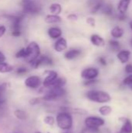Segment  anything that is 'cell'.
<instances>
[{
  "mask_svg": "<svg viewBox=\"0 0 132 133\" xmlns=\"http://www.w3.org/2000/svg\"><path fill=\"white\" fill-rule=\"evenodd\" d=\"M131 0H120L117 5V10L119 13H126L131 4Z\"/></svg>",
  "mask_w": 132,
  "mask_h": 133,
  "instance_id": "ffe728a7",
  "label": "cell"
},
{
  "mask_svg": "<svg viewBox=\"0 0 132 133\" xmlns=\"http://www.w3.org/2000/svg\"><path fill=\"white\" fill-rule=\"evenodd\" d=\"M66 94V90L62 88H49L46 94L42 97V100L46 101H54L64 97Z\"/></svg>",
  "mask_w": 132,
  "mask_h": 133,
  "instance_id": "52a82bcc",
  "label": "cell"
},
{
  "mask_svg": "<svg viewBox=\"0 0 132 133\" xmlns=\"http://www.w3.org/2000/svg\"><path fill=\"white\" fill-rule=\"evenodd\" d=\"M103 2L102 0H89V5L91 9V12L93 14H96L99 11H100Z\"/></svg>",
  "mask_w": 132,
  "mask_h": 133,
  "instance_id": "2e32d148",
  "label": "cell"
},
{
  "mask_svg": "<svg viewBox=\"0 0 132 133\" xmlns=\"http://www.w3.org/2000/svg\"><path fill=\"white\" fill-rule=\"evenodd\" d=\"M15 57L16 58H23V59H26L27 58V51H26V47L25 48H22L19 51H17L16 53V55H15Z\"/></svg>",
  "mask_w": 132,
  "mask_h": 133,
  "instance_id": "f1b7e54d",
  "label": "cell"
},
{
  "mask_svg": "<svg viewBox=\"0 0 132 133\" xmlns=\"http://www.w3.org/2000/svg\"><path fill=\"white\" fill-rule=\"evenodd\" d=\"M13 70H14V67L9 63L5 62H0V73L2 74L10 73Z\"/></svg>",
  "mask_w": 132,
  "mask_h": 133,
  "instance_id": "7402d4cb",
  "label": "cell"
},
{
  "mask_svg": "<svg viewBox=\"0 0 132 133\" xmlns=\"http://www.w3.org/2000/svg\"><path fill=\"white\" fill-rule=\"evenodd\" d=\"M6 60V57L5 55V54L0 51V62H5Z\"/></svg>",
  "mask_w": 132,
  "mask_h": 133,
  "instance_id": "ab89813d",
  "label": "cell"
},
{
  "mask_svg": "<svg viewBox=\"0 0 132 133\" xmlns=\"http://www.w3.org/2000/svg\"><path fill=\"white\" fill-rule=\"evenodd\" d=\"M45 74H46V76L44 79L42 81V84L44 88L48 89L51 87L53 83L58 77V73L54 70H47L45 72Z\"/></svg>",
  "mask_w": 132,
  "mask_h": 133,
  "instance_id": "8fae6325",
  "label": "cell"
},
{
  "mask_svg": "<svg viewBox=\"0 0 132 133\" xmlns=\"http://www.w3.org/2000/svg\"><path fill=\"white\" fill-rule=\"evenodd\" d=\"M47 34L50 38L57 40L62 36V30L59 26H51L47 30Z\"/></svg>",
  "mask_w": 132,
  "mask_h": 133,
  "instance_id": "4fadbf2b",
  "label": "cell"
},
{
  "mask_svg": "<svg viewBox=\"0 0 132 133\" xmlns=\"http://www.w3.org/2000/svg\"><path fill=\"white\" fill-rule=\"evenodd\" d=\"M47 133H51V132H47Z\"/></svg>",
  "mask_w": 132,
  "mask_h": 133,
  "instance_id": "bcb514c9",
  "label": "cell"
},
{
  "mask_svg": "<svg viewBox=\"0 0 132 133\" xmlns=\"http://www.w3.org/2000/svg\"><path fill=\"white\" fill-rule=\"evenodd\" d=\"M105 124V120L97 116H89L85 119V125L92 132H97L98 129Z\"/></svg>",
  "mask_w": 132,
  "mask_h": 133,
  "instance_id": "5b68a950",
  "label": "cell"
},
{
  "mask_svg": "<svg viewBox=\"0 0 132 133\" xmlns=\"http://www.w3.org/2000/svg\"><path fill=\"white\" fill-rule=\"evenodd\" d=\"M55 123L58 127L63 131H70L73 126V117L71 113L62 111L55 118Z\"/></svg>",
  "mask_w": 132,
  "mask_h": 133,
  "instance_id": "6da1fadb",
  "label": "cell"
},
{
  "mask_svg": "<svg viewBox=\"0 0 132 133\" xmlns=\"http://www.w3.org/2000/svg\"><path fill=\"white\" fill-rule=\"evenodd\" d=\"M90 41H91L92 44H93L96 47L102 48V47H104L106 44L105 40L101 36H100L99 34H92L90 36Z\"/></svg>",
  "mask_w": 132,
  "mask_h": 133,
  "instance_id": "9a60e30c",
  "label": "cell"
},
{
  "mask_svg": "<svg viewBox=\"0 0 132 133\" xmlns=\"http://www.w3.org/2000/svg\"><path fill=\"white\" fill-rule=\"evenodd\" d=\"M34 133H42L41 132H40V131H37V132H35Z\"/></svg>",
  "mask_w": 132,
  "mask_h": 133,
  "instance_id": "ee69618b",
  "label": "cell"
},
{
  "mask_svg": "<svg viewBox=\"0 0 132 133\" xmlns=\"http://www.w3.org/2000/svg\"><path fill=\"white\" fill-rule=\"evenodd\" d=\"M131 45H132V40H131Z\"/></svg>",
  "mask_w": 132,
  "mask_h": 133,
  "instance_id": "7dc6e473",
  "label": "cell"
},
{
  "mask_svg": "<svg viewBox=\"0 0 132 133\" xmlns=\"http://www.w3.org/2000/svg\"><path fill=\"white\" fill-rule=\"evenodd\" d=\"M129 25H130V27H131V29L132 30V20L131 21H130V23H129Z\"/></svg>",
  "mask_w": 132,
  "mask_h": 133,
  "instance_id": "b9f144b4",
  "label": "cell"
},
{
  "mask_svg": "<svg viewBox=\"0 0 132 133\" xmlns=\"http://www.w3.org/2000/svg\"><path fill=\"white\" fill-rule=\"evenodd\" d=\"M100 11L104 15L111 16L113 14V12H114V8H113V5L111 4H103Z\"/></svg>",
  "mask_w": 132,
  "mask_h": 133,
  "instance_id": "d4e9b609",
  "label": "cell"
},
{
  "mask_svg": "<svg viewBox=\"0 0 132 133\" xmlns=\"http://www.w3.org/2000/svg\"><path fill=\"white\" fill-rule=\"evenodd\" d=\"M41 100H42V98H40V97H34V98H32L31 100H30V104L31 105H37L40 103Z\"/></svg>",
  "mask_w": 132,
  "mask_h": 133,
  "instance_id": "836d02e7",
  "label": "cell"
},
{
  "mask_svg": "<svg viewBox=\"0 0 132 133\" xmlns=\"http://www.w3.org/2000/svg\"><path fill=\"white\" fill-rule=\"evenodd\" d=\"M97 81L96 79H92V80H86L84 82V85L85 86H91L93 84H95Z\"/></svg>",
  "mask_w": 132,
  "mask_h": 133,
  "instance_id": "f35d334b",
  "label": "cell"
},
{
  "mask_svg": "<svg viewBox=\"0 0 132 133\" xmlns=\"http://www.w3.org/2000/svg\"><path fill=\"white\" fill-rule=\"evenodd\" d=\"M100 74L99 69L95 67H88L81 72V77L85 80L96 79Z\"/></svg>",
  "mask_w": 132,
  "mask_h": 133,
  "instance_id": "9c48e42d",
  "label": "cell"
},
{
  "mask_svg": "<svg viewBox=\"0 0 132 133\" xmlns=\"http://www.w3.org/2000/svg\"><path fill=\"white\" fill-rule=\"evenodd\" d=\"M125 72L128 74H132V64H127L124 68Z\"/></svg>",
  "mask_w": 132,
  "mask_h": 133,
  "instance_id": "8d00e7d4",
  "label": "cell"
},
{
  "mask_svg": "<svg viewBox=\"0 0 132 133\" xmlns=\"http://www.w3.org/2000/svg\"><path fill=\"white\" fill-rule=\"evenodd\" d=\"M27 72H28V69L26 67H24V66L18 67L16 70V73L19 76H23V75L26 74Z\"/></svg>",
  "mask_w": 132,
  "mask_h": 133,
  "instance_id": "4dcf8cb0",
  "label": "cell"
},
{
  "mask_svg": "<svg viewBox=\"0 0 132 133\" xmlns=\"http://www.w3.org/2000/svg\"><path fill=\"white\" fill-rule=\"evenodd\" d=\"M14 115H15V117L17 119H19L20 121H24L27 118V114L24 111H23L21 109H16V110H15L14 111Z\"/></svg>",
  "mask_w": 132,
  "mask_h": 133,
  "instance_id": "4316f807",
  "label": "cell"
},
{
  "mask_svg": "<svg viewBox=\"0 0 132 133\" xmlns=\"http://www.w3.org/2000/svg\"><path fill=\"white\" fill-rule=\"evenodd\" d=\"M27 51V58L25 59L28 63L35 60L37 57L40 55V45L36 41L30 42L26 47Z\"/></svg>",
  "mask_w": 132,
  "mask_h": 133,
  "instance_id": "8992f818",
  "label": "cell"
},
{
  "mask_svg": "<svg viewBox=\"0 0 132 133\" xmlns=\"http://www.w3.org/2000/svg\"><path fill=\"white\" fill-rule=\"evenodd\" d=\"M23 13L16 15H5V17L11 22V35L14 37H19L22 35V21L24 18Z\"/></svg>",
  "mask_w": 132,
  "mask_h": 133,
  "instance_id": "7a4b0ae2",
  "label": "cell"
},
{
  "mask_svg": "<svg viewBox=\"0 0 132 133\" xmlns=\"http://www.w3.org/2000/svg\"><path fill=\"white\" fill-rule=\"evenodd\" d=\"M49 11L51 14L59 15L62 12V6L58 2H54L51 3L49 6Z\"/></svg>",
  "mask_w": 132,
  "mask_h": 133,
  "instance_id": "603a6c76",
  "label": "cell"
},
{
  "mask_svg": "<svg viewBox=\"0 0 132 133\" xmlns=\"http://www.w3.org/2000/svg\"><path fill=\"white\" fill-rule=\"evenodd\" d=\"M117 18L120 20H125L127 18V16L125 15V13H119V15L117 16Z\"/></svg>",
  "mask_w": 132,
  "mask_h": 133,
  "instance_id": "60d3db41",
  "label": "cell"
},
{
  "mask_svg": "<svg viewBox=\"0 0 132 133\" xmlns=\"http://www.w3.org/2000/svg\"><path fill=\"white\" fill-rule=\"evenodd\" d=\"M42 84L41 78L38 76L33 75L26 77L24 80V85L30 89H37Z\"/></svg>",
  "mask_w": 132,
  "mask_h": 133,
  "instance_id": "30bf717a",
  "label": "cell"
},
{
  "mask_svg": "<svg viewBox=\"0 0 132 133\" xmlns=\"http://www.w3.org/2000/svg\"><path fill=\"white\" fill-rule=\"evenodd\" d=\"M86 23L91 26L92 27H95L96 26V19L94 17H92V16H89L86 18Z\"/></svg>",
  "mask_w": 132,
  "mask_h": 133,
  "instance_id": "1f68e13d",
  "label": "cell"
},
{
  "mask_svg": "<svg viewBox=\"0 0 132 133\" xmlns=\"http://www.w3.org/2000/svg\"><path fill=\"white\" fill-rule=\"evenodd\" d=\"M30 65V66L36 69H38L40 66H51L54 64L53 59L51 57H50L49 55H41L37 57L35 60L32 61L30 63H29Z\"/></svg>",
  "mask_w": 132,
  "mask_h": 133,
  "instance_id": "ba28073f",
  "label": "cell"
},
{
  "mask_svg": "<svg viewBox=\"0 0 132 133\" xmlns=\"http://www.w3.org/2000/svg\"><path fill=\"white\" fill-rule=\"evenodd\" d=\"M82 54V51L79 48H71L69 50H68L65 55L64 57L65 59L71 61V60H74L76 58H78L79 56H80V55Z\"/></svg>",
  "mask_w": 132,
  "mask_h": 133,
  "instance_id": "5bb4252c",
  "label": "cell"
},
{
  "mask_svg": "<svg viewBox=\"0 0 132 133\" xmlns=\"http://www.w3.org/2000/svg\"><path fill=\"white\" fill-rule=\"evenodd\" d=\"M86 97H87L88 100L99 104L107 103L111 101L110 95L108 93L103 90H89L88 92H86Z\"/></svg>",
  "mask_w": 132,
  "mask_h": 133,
  "instance_id": "277c9868",
  "label": "cell"
},
{
  "mask_svg": "<svg viewBox=\"0 0 132 133\" xmlns=\"http://www.w3.org/2000/svg\"><path fill=\"white\" fill-rule=\"evenodd\" d=\"M68 19L69 20H72V21H75L78 19V15L75 13H70L69 15H68Z\"/></svg>",
  "mask_w": 132,
  "mask_h": 133,
  "instance_id": "d590c367",
  "label": "cell"
},
{
  "mask_svg": "<svg viewBox=\"0 0 132 133\" xmlns=\"http://www.w3.org/2000/svg\"><path fill=\"white\" fill-rule=\"evenodd\" d=\"M44 122L49 126H53L55 124V118L51 115H47L44 118Z\"/></svg>",
  "mask_w": 132,
  "mask_h": 133,
  "instance_id": "f546056e",
  "label": "cell"
},
{
  "mask_svg": "<svg viewBox=\"0 0 132 133\" xmlns=\"http://www.w3.org/2000/svg\"><path fill=\"white\" fill-rule=\"evenodd\" d=\"M44 21L48 24H57V23H60L62 21V19L59 15L50 13L44 17Z\"/></svg>",
  "mask_w": 132,
  "mask_h": 133,
  "instance_id": "ac0fdd59",
  "label": "cell"
},
{
  "mask_svg": "<svg viewBox=\"0 0 132 133\" xmlns=\"http://www.w3.org/2000/svg\"><path fill=\"white\" fill-rule=\"evenodd\" d=\"M112 111H113L112 108L109 105H103L99 108V112L103 116H107L110 115Z\"/></svg>",
  "mask_w": 132,
  "mask_h": 133,
  "instance_id": "484cf974",
  "label": "cell"
},
{
  "mask_svg": "<svg viewBox=\"0 0 132 133\" xmlns=\"http://www.w3.org/2000/svg\"><path fill=\"white\" fill-rule=\"evenodd\" d=\"M108 44H109V47L110 48L111 50H113L114 51H119L121 50V44L117 41L110 40Z\"/></svg>",
  "mask_w": 132,
  "mask_h": 133,
  "instance_id": "83f0119b",
  "label": "cell"
},
{
  "mask_svg": "<svg viewBox=\"0 0 132 133\" xmlns=\"http://www.w3.org/2000/svg\"><path fill=\"white\" fill-rule=\"evenodd\" d=\"M131 89H132V86H131Z\"/></svg>",
  "mask_w": 132,
  "mask_h": 133,
  "instance_id": "681fc988",
  "label": "cell"
},
{
  "mask_svg": "<svg viewBox=\"0 0 132 133\" xmlns=\"http://www.w3.org/2000/svg\"><path fill=\"white\" fill-rule=\"evenodd\" d=\"M123 83L125 86H132V74L128 76L124 80H123Z\"/></svg>",
  "mask_w": 132,
  "mask_h": 133,
  "instance_id": "d6a6232c",
  "label": "cell"
},
{
  "mask_svg": "<svg viewBox=\"0 0 132 133\" xmlns=\"http://www.w3.org/2000/svg\"><path fill=\"white\" fill-rule=\"evenodd\" d=\"M66 83H67V79L65 77H58L50 88H62L65 86Z\"/></svg>",
  "mask_w": 132,
  "mask_h": 133,
  "instance_id": "cb8c5ba5",
  "label": "cell"
},
{
  "mask_svg": "<svg viewBox=\"0 0 132 133\" xmlns=\"http://www.w3.org/2000/svg\"><path fill=\"white\" fill-rule=\"evenodd\" d=\"M20 5L24 15H36L41 11V5L36 0H21Z\"/></svg>",
  "mask_w": 132,
  "mask_h": 133,
  "instance_id": "3957f363",
  "label": "cell"
},
{
  "mask_svg": "<svg viewBox=\"0 0 132 133\" xmlns=\"http://www.w3.org/2000/svg\"><path fill=\"white\" fill-rule=\"evenodd\" d=\"M64 133H72V132H70V131H66L65 132H64Z\"/></svg>",
  "mask_w": 132,
  "mask_h": 133,
  "instance_id": "7bdbcfd3",
  "label": "cell"
},
{
  "mask_svg": "<svg viewBox=\"0 0 132 133\" xmlns=\"http://www.w3.org/2000/svg\"><path fill=\"white\" fill-rule=\"evenodd\" d=\"M123 122L124 125H122L120 133H132V122L128 118H121Z\"/></svg>",
  "mask_w": 132,
  "mask_h": 133,
  "instance_id": "d6986e66",
  "label": "cell"
},
{
  "mask_svg": "<svg viewBox=\"0 0 132 133\" xmlns=\"http://www.w3.org/2000/svg\"><path fill=\"white\" fill-rule=\"evenodd\" d=\"M7 28L5 25H0V38H2L6 33Z\"/></svg>",
  "mask_w": 132,
  "mask_h": 133,
  "instance_id": "e575fe53",
  "label": "cell"
},
{
  "mask_svg": "<svg viewBox=\"0 0 132 133\" xmlns=\"http://www.w3.org/2000/svg\"><path fill=\"white\" fill-rule=\"evenodd\" d=\"M14 133H18V132H14Z\"/></svg>",
  "mask_w": 132,
  "mask_h": 133,
  "instance_id": "c3c4849f",
  "label": "cell"
},
{
  "mask_svg": "<svg viewBox=\"0 0 132 133\" xmlns=\"http://www.w3.org/2000/svg\"><path fill=\"white\" fill-rule=\"evenodd\" d=\"M68 48V41L65 38L61 37L58 38L54 44V49L56 52L61 53Z\"/></svg>",
  "mask_w": 132,
  "mask_h": 133,
  "instance_id": "7c38bea8",
  "label": "cell"
},
{
  "mask_svg": "<svg viewBox=\"0 0 132 133\" xmlns=\"http://www.w3.org/2000/svg\"><path fill=\"white\" fill-rule=\"evenodd\" d=\"M131 56V51L128 50H120L117 52V59L122 63V64H125L129 61Z\"/></svg>",
  "mask_w": 132,
  "mask_h": 133,
  "instance_id": "e0dca14e",
  "label": "cell"
},
{
  "mask_svg": "<svg viewBox=\"0 0 132 133\" xmlns=\"http://www.w3.org/2000/svg\"><path fill=\"white\" fill-rule=\"evenodd\" d=\"M1 17H2V16H0V19H1Z\"/></svg>",
  "mask_w": 132,
  "mask_h": 133,
  "instance_id": "f6af8a7d",
  "label": "cell"
},
{
  "mask_svg": "<svg viewBox=\"0 0 132 133\" xmlns=\"http://www.w3.org/2000/svg\"><path fill=\"white\" fill-rule=\"evenodd\" d=\"M98 62L100 64V65H103V66H105V65H107V60H106V58H104V57H99L98 58Z\"/></svg>",
  "mask_w": 132,
  "mask_h": 133,
  "instance_id": "74e56055",
  "label": "cell"
},
{
  "mask_svg": "<svg viewBox=\"0 0 132 133\" xmlns=\"http://www.w3.org/2000/svg\"><path fill=\"white\" fill-rule=\"evenodd\" d=\"M124 34V29L121 28V27L119 26H114V27L111 30V31H110V35H111L114 38H115V39L121 38V37H123Z\"/></svg>",
  "mask_w": 132,
  "mask_h": 133,
  "instance_id": "44dd1931",
  "label": "cell"
}]
</instances>
